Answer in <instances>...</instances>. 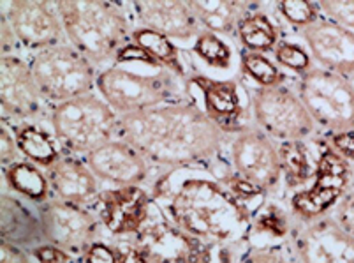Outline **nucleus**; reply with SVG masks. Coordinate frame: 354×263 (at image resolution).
Listing matches in <instances>:
<instances>
[{"label": "nucleus", "instance_id": "32", "mask_svg": "<svg viewBox=\"0 0 354 263\" xmlns=\"http://www.w3.org/2000/svg\"><path fill=\"white\" fill-rule=\"evenodd\" d=\"M233 263H295L289 242H247Z\"/></svg>", "mask_w": 354, "mask_h": 263}, {"label": "nucleus", "instance_id": "24", "mask_svg": "<svg viewBox=\"0 0 354 263\" xmlns=\"http://www.w3.org/2000/svg\"><path fill=\"white\" fill-rule=\"evenodd\" d=\"M310 142V140H308ZM308 142H282L279 143L281 157L282 188L288 191H300L307 188L314 179L315 161H317V147L315 152L310 150Z\"/></svg>", "mask_w": 354, "mask_h": 263}, {"label": "nucleus", "instance_id": "19", "mask_svg": "<svg viewBox=\"0 0 354 263\" xmlns=\"http://www.w3.org/2000/svg\"><path fill=\"white\" fill-rule=\"evenodd\" d=\"M312 59L323 69L342 76L354 75V32L328 20L323 15L298 30Z\"/></svg>", "mask_w": 354, "mask_h": 263}, {"label": "nucleus", "instance_id": "2", "mask_svg": "<svg viewBox=\"0 0 354 263\" xmlns=\"http://www.w3.org/2000/svg\"><path fill=\"white\" fill-rule=\"evenodd\" d=\"M117 138L140 150L160 172L212 165L224 154L230 140L207 117L196 99L167 102L118 117Z\"/></svg>", "mask_w": 354, "mask_h": 263}, {"label": "nucleus", "instance_id": "43", "mask_svg": "<svg viewBox=\"0 0 354 263\" xmlns=\"http://www.w3.org/2000/svg\"><path fill=\"white\" fill-rule=\"evenodd\" d=\"M353 85H354V75H353Z\"/></svg>", "mask_w": 354, "mask_h": 263}, {"label": "nucleus", "instance_id": "30", "mask_svg": "<svg viewBox=\"0 0 354 263\" xmlns=\"http://www.w3.org/2000/svg\"><path fill=\"white\" fill-rule=\"evenodd\" d=\"M192 53L214 71H231L234 66V50L230 43L218 34L201 30L192 41Z\"/></svg>", "mask_w": 354, "mask_h": 263}, {"label": "nucleus", "instance_id": "4", "mask_svg": "<svg viewBox=\"0 0 354 263\" xmlns=\"http://www.w3.org/2000/svg\"><path fill=\"white\" fill-rule=\"evenodd\" d=\"M95 87L118 117L167 102L194 101L187 80L159 64L148 66V62H141L138 67L113 64L99 73Z\"/></svg>", "mask_w": 354, "mask_h": 263}, {"label": "nucleus", "instance_id": "1", "mask_svg": "<svg viewBox=\"0 0 354 263\" xmlns=\"http://www.w3.org/2000/svg\"><path fill=\"white\" fill-rule=\"evenodd\" d=\"M150 192L167 219L189 235L222 248H243L249 242L252 212L212 165L160 172Z\"/></svg>", "mask_w": 354, "mask_h": 263}, {"label": "nucleus", "instance_id": "20", "mask_svg": "<svg viewBox=\"0 0 354 263\" xmlns=\"http://www.w3.org/2000/svg\"><path fill=\"white\" fill-rule=\"evenodd\" d=\"M131 8L140 27L160 32L169 39L189 43L203 30L189 2L183 0H136Z\"/></svg>", "mask_w": 354, "mask_h": 263}, {"label": "nucleus", "instance_id": "9", "mask_svg": "<svg viewBox=\"0 0 354 263\" xmlns=\"http://www.w3.org/2000/svg\"><path fill=\"white\" fill-rule=\"evenodd\" d=\"M30 66L41 94L53 102V107L92 94L99 75L95 67L67 43L35 53Z\"/></svg>", "mask_w": 354, "mask_h": 263}, {"label": "nucleus", "instance_id": "39", "mask_svg": "<svg viewBox=\"0 0 354 263\" xmlns=\"http://www.w3.org/2000/svg\"><path fill=\"white\" fill-rule=\"evenodd\" d=\"M324 140L335 152L342 156L351 165H354V129L328 134V136H324Z\"/></svg>", "mask_w": 354, "mask_h": 263}, {"label": "nucleus", "instance_id": "34", "mask_svg": "<svg viewBox=\"0 0 354 263\" xmlns=\"http://www.w3.org/2000/svg\"><path fill=\"white\" fill-rule=\"evenodd\" d=\"M277 11L286 24L296 28V32L314 24L321 16L317 2L310 0H282L277 2Z\"/></svg>", "mask_w": 354, "mask_h": 263}, {"label": "nucleus", "instance_id": "8", "mask_svg": "<svg viewBox=\"0 0 354 263\" xmlns=\"http://www.w3.org/2000/svg\"><path fill=\"white\" fill-rule=\"evenodd\" d=\"M249 99L252 122L277 143L308 142L317 133L300 96L288 83L268 89L256 87Z\"/></svg>", "mask_w": 354, "mask_h": 263}, {"label": "nucleus", "instance_id": "33", "mask_svg": "<svg viewBox=\"0 0 354 263\" xmlns=\"http://www.w3.org/2000/svg\"><path fill=\"white\" fill-rule=\"evenodd\" d=\"M273 57H275V62L279 66L295 73L296 76L305 75V73L310 71L312 67H314L307 48L295 43V41L282 39L281 43L277 44L275 50H273Z\"/></svg>", "mask_w": 354, "mask_h": 263}, {"label": "nucleus", "instance_id": "25", "mask_svg": "<svg viewBox=\"0 0 354 263\" xmlns=\"http://www.w3.org/2000/svg\"><path fill=\"white\" fill-rule=\"evenodd\" d=\"M16 143L21 156L41 168H50L59 161L60 150L57 138L51 136L46 129L34 124V122H21L12 127Z\"/></svg>", "mask_w": 354, "mask_h": 263}, {"label": "nucleus", "instance_id": "17", "mask_svg": "<svg viewBox=\"0 0 354 263\" xmlns=\"http://www.w3.org/2000/svg\"><path fill=\"white\" fill-rule=\"evenodd\" d=\"M152 192L143 185H122L102 189L97 216L102 228L115 239L134 237L148 219L152 208Z\"/></svg>", "mask_w": 354, "mask_h": 263}, {"label": "nucleus", "instance_id": "16", "mask_svg": "<svg viewBox=\"0 0 354 263\" xmlns=\"http://www.w3.org/2000/svg\"><path fill=\"white\" fill-rule=\"evenodd\" d=\"M43 94L28 62L15 53L0 60V101L6 120L18 124L35 118L43 111Z\"/></svg>", "mask_w": 354, "mask_h": 263}, {"label": "nucleus", "instance_id": "37", "mask_svg": "<svg viewBox=\"0 0 354 263\" xmlns=\"http://www.w3.org/2000/svg\"><path fill=\"white\" fill-rule=\"evenodd\" d=\"M80 260L82 263H118L115 246L104 240H95L94 244H90Z\"/></svg>", "mask_w": 354, "mask_h": 263}, {"label": "nucleus", "instance_id": "31", "mask_svg": "<svg viewBox=\"0 0 354 263\" xmlns=\"http://www.w3.org/2000/svg\"><path fill=\"white\" fill-rule=\"evenodd\" d=\"M240 69L247 78L252 80L261 89L277 87L288 83V76L268 55L257 51H240Z\"/></svg>", "mask_w": 354, "mask_h": 263}, {"label": "nucleus", "instance_id": "40", "mask_svg": "<svg viewBox=\"0 0 354 263\" xmlns=\"http://www.w3.org/2000/svg\"><path fill=\"white\" fill-rule=\"evenodd\" d=\"M111 244H113L115 251H117L118 263H148L143 253L138 249V246L131 239H117Z\"/></svg>", "mask_w": 354, "mask_h": 263}, {"label": "nucleus", "instance_id": "41", "mask_svg": "<svg viewBox=\"0 0 354 263\" xmlns=\"http://www.w3.org/2000/svg\"><path fill=\"white\" fill-rule=\"evenodd\" d=\"M0 147H2V165H4V168L18 161L20 149H18V143H16L15 133H12V129H9L8 126H2V133H0Z\"/></svg>", "mask_w": 354, "mask_h": 263}, {"label": "nucleus", "instance_id": "38", "mask_svg": "<svg viewBox=\"0 0 354 263\" xmlns=\"http://www.w3.org/2000/svg\"><path fill=\"white\" fill-rule=\"evenodd\" d=\"M32 256L37 260V263H78V256L64 251L59 246L43 242L37 248L32 249Z\"/></svg>", "mask_w": 354, "mask_h": 263}, {"label": "nucleus", "instance_id": "11", "mask_svg": "<svg viewBox=\"0 0 354 263\" xmlns=\"http://www.w3.org/2000/svg\"><path fill=\"white\" fill-rule=\"evenodd\" d=\"M226 150L227 166L238 177L256 185L268 197H273L282 188L279 143L254 122L230 136Z\"/></svg>", "mask_w": 354, "mask_h": 263}, {"label": "nucleus", "instance_id": "36", "mask_svg": "<svg viewBox=\"0 0 354 263\" xmlns=\"http://www.w3.org/2000/svg\"><path fill=\"white\" fill-rule=\"evenodd\" d=\"M331 216L339 221V224L346 232L354 235V184L347 189L337 207L331 210Z\"/></svg>", "mask_w": 354, "mask_h": 263}, {"label": "nucleus", "instance_id": "14", "mask_svg": "<svg viewBox=\"0 0 354 263\" xmlns=\"http://www.w3.org/2000/svg\"><path fill=\"white\" fill-rule=\"evenodd\" d=\"M2 24L8 25L16 43L35 53L64 44L66 37L59 9L48 0L4 2Z\"/></svg>", "mask_w": 354, "mask_h": 263}, {"label": "nucleus", "instance_id": "13", "mask_svg": "<svg viewBox=\"0 0 354 263\" xmlns=\"http://www.w3.org/2000/svg\"><path fill=\"white\" fill-rule=\"evenodd\" d=\"M43 224L44 242L82 258L83 251L99 239L102 223L90 208L50 198L37 210Z\"/></svg>", "mask_w": 354, "mask_h": 263}, {"label": "nucleus", "instance_id": "29", "mask_svg": "<svg viewBox=\"0 0 354 263\" xmlns=\"http://www.w3.org/2000/svg\"><path fill=\"white\" fill-rule=\"evenodd\" d=\"M131 43L147 51L157 64L178 75L180 78H189L187 67L182 60V53L176 48V44L173 43V39H169L167 36L152 30V28L134 27L133 34H131Z\"/></svg>", "mask_w": 354, "mask_h": 263}, {"label": "nucleus", "instance_id": "28", "mask_svg": "<svg viewBox=\"0 0 354 263\" xmlns=\"http://www.w3.org/2000/svg\"><path fill=\"white\" fill-rule=\"evenodd\" d=\"M4 179L8 188L12 192L27 198V200L43 203L50 200L51 188L48 175L41 170V166L32 161H16L4 168Z\"/></svg>", "mask_w": 354, "mask_h": 263}, {"label": "nucleus", "instance_id": "21", "mask_svg": "<svg viewBox=\"0 0 354 263\" xmlns=\"http://www.w3.org/2000/svg\"><path fill=\"white\" fill-rule=\"evenodd\" d=\"M46 175L53 198L86 208L97 207L102 189L85 161L67 154L46 170Z\"/></svg>", "mask_w": 354, "mask_h": 263}, {"label": "nucleus", "instance_id": "23", "mask_svg": "<svg viewBox=\"0 0 354 263\" xmlns=\"http://www.w3.org/2000/svg\"><path fill=\"white\" fill-rule=\"evenodd\" d=\"M203 30H210L218 36H230L236 32L238 24L249 12L261 8L259 2L240 0H187Z\"/></svg>", "mask_w": 354, "mask_h": 263}, {"label": "nucleus", "instance_id": "12", "mask_svg": "<svg viewBox=\"0 0 354 263\" xmlns=\"http://www.w3.org/2000/svg\"><path fill=\"white\" fill-rule=\"evenodd\" d=\"M288 242L295 263H354V235L331 214L314 221L292 217Z\"/></svg>", "mask_w": 354, "mask_h": 263}, {"label": "nucleus", "instance_id": "10", "mask_svg": "<svg viewBox=\"0 0 354 263\" xmlns=\"http://www.w3.org/2000/svg\"><path fill=\"white\" fill-rule=\"evenodd\" d=\"M354 166L335 152L326 140L317 143V161L312 184L292 192L289 210L298 221H314L331 214L353 185Z\"/></svg>", "mask_w": 354, "mask_h": 263}, {"label": "nucleus", "instance_id": "26", "mask_svg": "<svg viewBox=\"0 0 354 263\" xmlns=\"http://www.w3.org/2000/svg\"><path fill=\"white\" fill-rule=\"evenodd\" d=\"M291 226L292 214L289 207L268 198V201L254 214L249 242H286L289 239Z\"/></svg>", "mask_w": 354, "mask_h": 263}, {"label": "nucleus", "instance_id": "44", "mask_svg": "<svg viewBox=\"0 0 354 263\" xmlns=\"http://www.w3.org/2000/svg\"><path fill=\"white\" fill-rule=\"evenodd\" d=\"M353 166H354V165H353Z\"/></svg>", "mask_w": 354, "mask_h": 263}, {"label": "nucleus", "instance_id": "7", "mask_svg": "<svg viewBox=\"0 0 354 263\" xmlns=\"http://www.w3.org/2000/svg\"><path fill=\"white\" fill-rule=\"evenodd\" d=\"M295 91L317 129L326 134L354 129V85L347 76L312 67L298 76Z\"/></svg>", "mask_w": 354, "mask_h": 263}, {"label": "nucleus", "instance_id": "42", "mask_svg": "<svg viewBox=\"0 0 354 263\" xmlns=\"http://www.w3.org/2000/svg\"><path fill=\"white\" fill-rule=\"evenodd\" d=\"M0 263H32V258L25 249L15 244L2 242L0 246Z\"/></svg>", "mask_w": 354, "mask_h": 263}, {"label": "nucleus", "instance_id": "18", "mask_svg": "<svg viewBox=\"0 0 354 263\" xmlns=\"http://www.w3.org/2000/svg\"><path fill=\"white\" fill-rule=\"evenodd\" d=\"M85 163L99 181L113 188L147 184L153 168L140 150L120 138L86 154Z\"/></svg>", "mask_w": 354, "mask_h": 263}, {"label": "nucleus", "instance_id": "27", "mask_svg": "<svg viewBox=\"0 0 354 263\" xmlns=\"http://www.w3.org/2000/svg\"><path fill=\"white\" fill-rule=\"evenodd\" d=\"M236 37L243 50L268 53L281 43V28L277 21L263 9L249 12L236 27Z\"/></svg>", "mask_w": 354, "mask_h": 263}, {"label": "nucleus", "instance_id": "15", "mask_svg": "<svg viewBox=\"0 0 354 263\" xmlns=\"http://www.w3.org/2000/svg\"><path fill=\"white\" fill-rule=\"evenodd\" d=\"M187 82L199 92V107L224 134L233 136L252 124V118H249L250 105H247L245 91L238 80H218L203 73H192Z\"/></svg>", "mask_w": 354, "mask_h": 263}, {"label": "nucleus", "instance_id": "22", "mask_svg": "<svg viewBox=\"0 0 354 263\" xmlns=\"http://www.w3.org/2000/svg\"><path fill=\"white\" fill-rule=\"evenodd\" d=\"M2 242L30 251L44 242L39 214L32 212L24 201L9 192L2 197Z\"/></svg>", "mask_w": 354, "mask_h": 263}, {"label": "nucleus", "instance_id": "3", "mask_svg": "<svg viewBox=\"0 0 354 263\" xmlns=\"http://www.w3.org/2000/svg\"><path fill=\"white\" fill-rule=\"evenodd\" d=\"M62 18L71 46L94 67L117 59L118 51L131 43L133 21L125 4L108 0H59L55 2Z\"/></svg>", "mask_w": 354, "mask_h": 263}, {"label": "nucleus", "instance_id": "35", "mask_svg": "<svg viewBox=\"0 0 354 263\" xmlns=\"http://www.w3.org/2000/svg\"><path fill=\"white\" fill-rule=\"evenodd\" d=\"M317 8L324 18L354 32V0H323Z\"/></svg>", "mask_w": 354, "mask_h": 263}, {"label": "nucleus", "instance_id": "6", "mask_svg": "<svg viewBox=\"0 0 354 263\" xmlns=\"http://www.w3.org/2000/svg\"><path fill=\"white\" fill-rule=\"evenodd\" d=\"M50 124L60 149L69 156H86L117 138L118 115L101 96L86 94L55 105Z\"/></svg>", "mask_w": 354, "mask_h": 263}, {"label": "nucleus", "instance_id": "5", "mask_svg": "<svg viewBox=\"0 0 354 263\" xmlns=\"http://www.w3.org/2000/svg\"><path fill=\"white\" fill-rule=\"evenodd\" d=\"M148 263H233L243 248H222L189 235L153 201L148 219L131 237Z\"/></svg>", "mask_w": 354, "mask_h": 263}]
</instances>
